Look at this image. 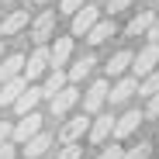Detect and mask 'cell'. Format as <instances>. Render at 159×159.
Wrapping results in <instances>:
<instances>
[{
  "instance_id": "obj_27",
  "label": "cell",
  "mask_w": 159,
  "mask_h": 159,
  "mask_svg": "<svg viewBox=\"0 0 159 159\" xmlns=\"http://www.w3.org/2000/svg\"><path fill=\"white\" fill-rule=\"evenodd\" d=\"M56 159H83V149H80V145H66Z\"/></svg>"
},
{
  "instance_id": "obj_22",
  "label": "cell",
  "mask_w": 159,
  "mask_h": 159,
  "mask_svg": "<svg viewBox=\"0 0 159 159\" xmlns=\"http://www.w3.org/2000/svg\"><path fill=\"white\" fill-rule=\"evenodd\" d=\"M62 87H66V73H62V69H52V73H48V80H45V90H42V97H56Z\"/></svg>"
},
{
  "instance_id": "obj_10",
  "label": "cell",
  "mask_w": 159,
  "mask_h": 159,
  "mask_svg": "<svg viewBox=\"0 0 159 159\" xmlns=\"http://www.w3.org/2000/svg\"><path fill=\"white\" fill-rule=\"evenodd\" d=\"M142 125V111H128L125 118H114V139H128V135H135Z\"/></svg>"
},
{
  "instance_id": "obj_6",
  "label": "cell",
  "mask_w": 159,
  "mask_h": 159,
  "mask_svg": "<svg viewBox=\"0 0 159 159\" xmlns=\"http://www.w3.org/2000/svg\"><path fill=\"white\" fill-rule=\"evenodd\" d=\"M97 21H100V7H90V4L80 7V11L73 14V35H83V38H87V31L93 28Z\"/></svg>"
},
{
  "instance_id": "obj_21",
  "label": "cell",
  "mask_w": 159,
  "mask_h": 159,
  "mask_svg": "<svg viewBox=\"0 0 159 159\" xmlns=\"http://www.w3.org/2000/svg\"><path fill=\"white\" fill-rule=\"evenodd\" d=\"M52 145V135H45V131H38V135L31 139V142H24V152H28L31 159H38V156H45V149Z\"/></svg>"
},
{
  "instance_id": "obj_34",
  "label": "cell",
  "mask_w": 159,
  "mask_h": 159,
  "mask_svg": "<svg viewBox=\"0 0 159 159\" xmlns=\"http://www.w3.org/2000/svg\"><path fill=\"white\" fill-rule=\"evenodd\" d=\"M4 4H11V0H4Z\"/></svg>"
},
{
  "instance_id": "obj_16",
  "label": "cell",
  "mask_w": 159,
  "mask_h": 159,
  "mask_svg": "<svg viewBox=\"0 0 159 159\" xmlns=\"http://www.w3.org/2000/svg\"><path fill=\"white\" fill-rule=\"evenodd\" d=\"M24 90H28V83H24V76L17 80H7V83H0V104H14Z\"/></svg>"
},
{
  "instance_id": "obj_26",
  "label": "cell",
  "mask_w": 159,
  "mask_h": 159,
  "mask_svg": "<svg viewBox=\"0 0 159 159\" xmlns=\"http://www.w3.org/2000/svg\"><path fill=\"white\" fill-rule=\"evenodd\" d=\"M145 114H149V118H159V93H152V97H149V104H145L142 118H145Z\"/></svg>"
},
{
  "instance_id": "obj_19",
  "label": "cell",
  "mask_w": 159,
  "mask_h": 159,
  "mask_svg": "<svg viewBox=\"0 0 159 159\" xmlns=\"http://www.w3.org/2000/svg\"><path fill=\"white\" fill-rule=\"evenodd\" d=\"M152 21H156V14H152V11H139L135 17L128 21V35H131V38H135V35H145Z\"/></svg>"
},
{
  "instance_id": "obj_35",
  "label": "cell",
  "mask_w": 159,
  "mask_h": 159,
  "mask_svg": "<svg viewBox=\"0 0 159 159\" xmlns=\"http://www.w3.org/2000/svg\"><path fill=\"white\" fill-rule=\"evenodd\" d=\"M0 45H4V42H0Z\"/></svg>"
},
{
  "instance_id": "obj_9",
  "label": "cell",
  "mask_w": 159,
  "mask_h": 159,
  "mask_svg": "<svg viewBox=\"0 0 159 159\" xmlns=\"http://www.w3.org/2000/svg\"><path fill=\"white\" fill-rule=\"evenodd\" d=\"M69 56H73V38H56V45L48 48V66L59 69L69 62Z\"/></svg>"
},
{
  "instance_id": "obj_13",
  "label": "cell",
  "mask_w": 159,
  "mask_h": 159,
  "mask_svg": "<svg viewBox=\"0 0 159 159\" xmlns=\"http://www.w3.org/2000/svg\"><path fill=\"white\" fill-rule=\"evenodd\" d=\"M87 128H90L87 114H76V118H69V121H66V128H62V142H66V145H76V139L83 135Z\"/></svg>"
},
{
  "instance_id": "obj_15",
  "label": "cell",
  "mask_w": 159,
  "mask_h": 159,
  "mask_svg": "<svg viewBox=\"0 0 159 159\" xmlns=\"http://www.w3.org/2000/svg\"><path fill=\"white\" fill-rule=\"evenodd\" d=\"M21 28H28V11H14L11 17H4V24H0V35L11 38V35H17ZM4 38H0V42H4Z\"/></svg>"
},
{
  "instance_id": "obj_4",
  "label": "cell",
  "mask_w": 159,
  "mask_h": 159,
  "mask_svg": "<svg viewBox=\"0 0 159 159\" xmlns=\"http://www.w3.org/2000/svg\"><path fill=\"white\" fill-rule=\"evenodd\" d=\"M107 100V80H97V83L83 93V114H97Z\"/></svg>"
},
{
  "instance_id": "obj_5",
  "label": "cell",
  "mask_w": 159,
  "mask_h": 159,
  "mask_svg": "<svg viewBox=\"0 0 159 159\" xmlns=\"http://www.w3.org/2000/svg\"><path fill=\"white\" fill-rule=\"evenodd\" d=\"M87 131H90V142H93V145H104L107 135H114V114H97Z\"/></svg>"
},
{
  "instance_id": "obj_18",
  "label": "cell",
  "mask_w": 159,
  "mask_h": 159,
  "mask_svg": "<svg viewBox=\"0 0 159 159\" xmlns=\"http://www.w3.org/2000/svg\"><path fill=\"white\" fill-rule=\"evenodd\" d=\"M128 66H131V52L121 48V52H114V56L107 59V66H104V69H107V76H121Z\"/></svg>"
},
{
  "instance_id": "obj_2",
  "label": "cell",
  "mask_w": 159,
  "mask_h": 159,
  "mask_svg": "<svg viewBox=\"0 0 159 159\" xmlns=\"http://www.w3.org/2000/svg\"><path fill=\"white\" fill-rule=\"evenodd\" d=\"M38 131H42V114H38V111H31V114H24V118L11 128V139H17V142L24 145V142H31Z\"/></svg>"
},
{
  "instance_id": "obj_7",
  "label": "cell",
  "mask_w": 159,
  "mask_h": 159,
  "mask_svg": "<svg viewBox=\"0 0 159 159\" xmlns=\"http://www.w3.org/2000/svg\"><path fill=\"white\" fill-rule=\"evenodd\" d=\"M80 100V90L69 83V87H62L56 97H52V114H56V118H62V114H69L73 111V104Z\"/></svg>"
},
{
  "instance_id": "obj_25",
  "label": "cell",
  "mask_w": 159,
  "mask_h": 159,
  "mask_svg": "<svg viewBox=\"0 0 159 159\" xmlns=\"http://www.w3.org/2000/svg\"><path fill=\"white\" fill-rule=\"evenodd\" d=\"M80 7H87V0H59V11L62 14H76Z\"/></svg>"
},
{
  "instance_id": "obj_23",
  "label": "cell",
  "mask_w": 159,
  "mask_h": 159,
  "mask_svg": "<svg viewBox=\"0 0 159 159\" xmlns=\"http://www.w3.org/2000/svg\"><path fill=\"white\" fill-rule=\"evenodd\" d=\"M135 93H142V97H152V93H159V73H149L142 83H139V90Z\"/></svg>"
},
{
  "instance_id": "obj_12",
  "label": "cell",
  "mask_w": 159,
  "mask_h": 159,
  "mask_svg": "<svg viewBox=\"0 0 159 159\" xmlns=\"http://www.w3.org/2000/svg\"><path fill=\"white\" fill-rule=\"evenodd\" d=\"M24 69V56H17V52H11V56L0 59V83H7V80H17Z\"/></svg>"
},
{
  "instance_id": "obj_32",
  "label": "cell",
  "mask_w": 159,
  "mask_h": 159,
  "mask_svg": "<svg viewBox=\"0 0 159 159\" xmlns=\"http://www.w3.org/2000/svg\"><path fill=\"white\" fill-rule=\"evenodd\" d=\"M0 159H14V145H0Z\"/></svg>"
},
{
  "instance_id": "obj_33",
  "label": "cell",
  "mask_w": 159,
  "mask_h": 159,
  "mask_svg": "<svg viewBox=\"0 0 159 159\" xmlns=\"http://www.w3.org/2000/svg\"><path fill=\"white\" fill-rule=\"evenodd\" d=\"M38 4H52V0H38Z\"/></svg>"
},
{
  "instance_id": "obj_1",
  "label": "cell",
  "mask_w": 159,
  "mask_h": 159,
  "mask_svg": "<svg viewBox=\"0 0 159 159\" xmlns=\"http://www.w3.org/2000/svg\"><path fill=\"white\" fill-rule=\"evenodd\" d=\"M156 66H159V45H145V48H139V56H131V69H135V80L142 76H149V73H156Z\"/></svg>"
},
{
  "instance_id": "obj_11",
  "label": "cell",
  "mask_w": 159,
  "mask_h": 159,
  "mask_svg": "<svg viewBox=\"0 0 159 159\" xmlns=\"http://www.w3.org/2000/svg\"><path fill=\"white\" fill-rule=\"evenodd\" d=\"M135 90H139V80H135V76H125V80H118V83L111 87L107 100H111V104H125V100H131Z\"/></svg>"
},
{
  "instance_id": "obj_30",
  "label": "cell",
  "mask_w": 159,
  "mask_h": 159,
  "mask_svg": "<svg viewBox=\"0 0 159 159\" xmlns=\"http://www.w3.org/2000/svg\"><path fill=\"white\" fill-rule=\"evenodd\" d=\"M121 152H125L121 145H107V149L100 152V159H121Z\"/></svg>"
},
{
  "instance_id": "obj_28",
  "label": "cell",
  "mask_w": 159,
  "mask_h": 159,
  "mask_svg": "<svg viewBox=\"0 0 159 159\" xmlns=\"http://www.w3.org/2000/svg\"><path fill=\"white\" fill-rule=\"evenodd\" d=\"M128 7H131V0H111V4L104 7V11H111V17H114L118 11H128Z\"/></svg>"
},
{
  "instance_id": "obj_29",
  "label": "cell",
  "mask_w": 159,
  "mask_h": 159,
  "mask_svg": "<svg viewBox=\"0 0 159 159\" xmlns=\"http://www.w3.org/2000/svg\"><path fill=\"white\" fill-rule=\"evenodd\" d=\"M145 38H149V45H159V17L149 24V31H145Z\"/></svg>"
},
{
  "instance_id": "obj_24",
  "label": "cell",
  "mask_w": 159,
  "mask_h": 159,
  "mask_svg": "<svg viewBox=\"0 0 159 159\" xmlns=\"http://www.w3.org/2000/svg\"><path fill=\"white\" fill-rule=\"evenodd\" d=\"M149 142H139V145H131V149H125L121 152V159H149Z\"/></svg>"
},
{
  "instance_id": "obj_14",
  "label": "cell",
  "mask_w": 159,
  "mask_h": 159,
  "mask_svg": "<svg viewBox=\"0 0 159 159\" xmlns=\"http://www.w3.org/2000/svg\"><path fill=\"white\" fill-rule=\"evenodd\" d=\"M38 100H42V90H38V87H28V90H24V93L11 104V107L24 118V114H31V111H35V104H38Z\"/></svg>"
},
{
  "instance_id": "obj_17",
  "label": "cell",
  "mask_w": 159,
  "mask_h": 159,
  "mask_svg": "<svg viewBox=\"0 0 159 159\" xmlns=\"http://www.w3.org/2000/svg\"><path fill=\"white\" fill-rule=\"evenodd\" d=\"M111 35H114V21H104V17H100L93 28L87 31V42H90V45H104Z\"/></svg>"
},
{
  "instance_id": "obj_8",
  "label": "cell",
  "mask_w": 159,
  "mask_h": 159,
  "mask_svg": "<svg viewBox=\"0 0 159 159\" xmlns=\"http://www.w3.org/2000/svg\"><path fill=\"white\" fill-rule=\"evenodd\" d=\"M52 28H56V11H45V14H38L35 24H31V38H35L38 45H45V42L52 38Z\"/></svg>"
},
{
  "instance_id": "obj_31",
  "label": "cell",
  "mask_w": 159,
  "mask_h": 159,
  "mask_svg": "<svg viewBox=\"0 0 159 159\" xmlns=\"http://www.w3.org/2000/svg\"><path fill=\"white\" fill-rule=\"evenodd\" d=\"M11 128H14V125H7V121H0V145H7V139H11Z\"/></svg>"
},
{
  "instance_id": "obj_20",
  "label": "cell",
  "mask_w": 159,
  "mask_h": 159,
  "mask_svg": "<svg viewBox=\"0 0 159 159\" xmlns=\"http://www.w3.org/2000/svg\"><path fill=\"white\" fill-rule=\"evenodd\" d=\"M93 66H97V62H93V56H83V59H80V62H76V66L66 73V83H73V87H76V83H80V80H83V76H87Z\"/></svg>"
},
{
  "instance_id": "obj_3",
  "label": "cell",
  "mask_w": 159,
  "mask_h": 159,
  "mask_svg": "<svg viewBox=\"0 0 159 159\" xmlns=\"http://www.w3.org/2000/svg\"><path fill=\"white\" fill-rule=\"evenodd\" d=\"M48 69V45H38L35 52L28 59H24V69H21V76H24V83H28V80H35V76H42Z\"/></svg>"
}]
</instances>
